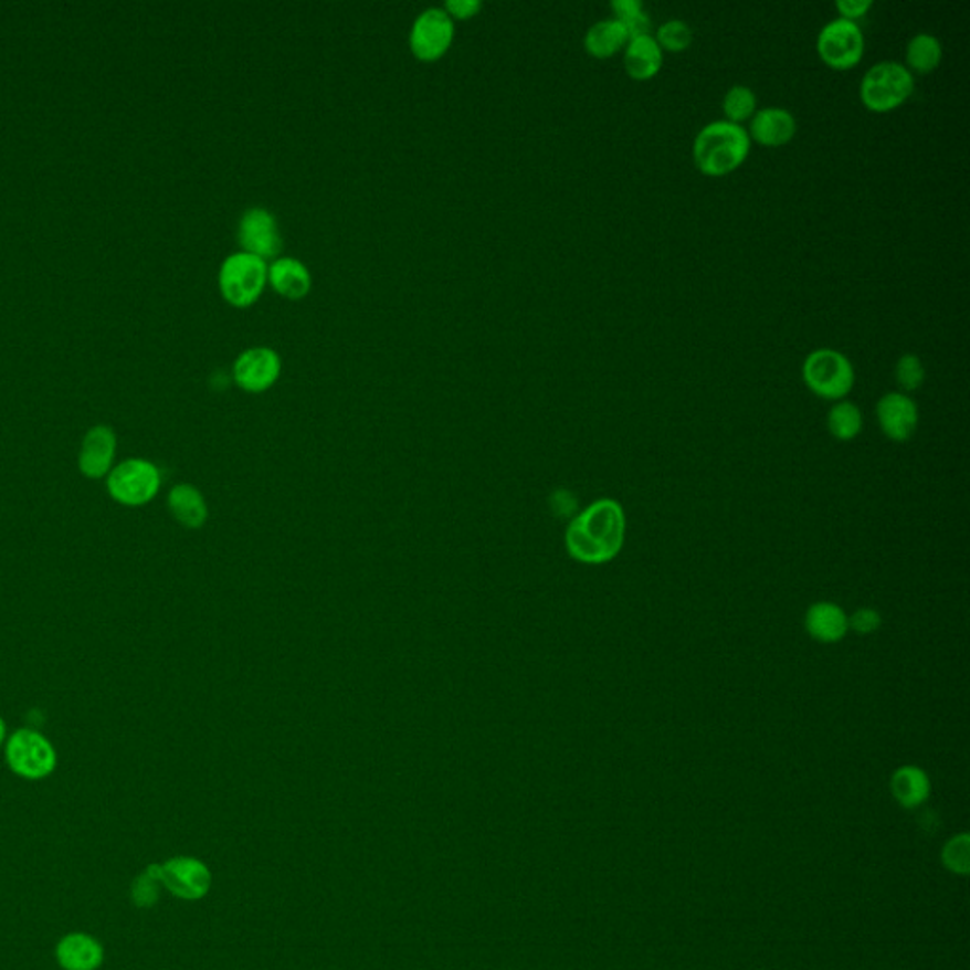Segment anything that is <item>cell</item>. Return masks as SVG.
Returning a JSON list of instances; mask_svg holds the SVG:
<instances>
[{
  "instance_id": "1",
  "label": "cell",
  "mask_w": 970,
  "mask_h": 970,
  "mask_svg": "<svg viewBox=\"0 0 970 970\" xmlns=\"http://www.w3.org/2000/svg\"><path fill=\"white\" fill-rule=\"evenodd\" d=\"M624 542L625 513L619 500H595L567 527V552L586 566H603L619 558Z\"/></svg>"
},
{
  "instance_id": "2",
  "label": "cell",
  "mask_w": 970,
  "mask_h": 970,
  "mask_svg": "<svg viewBox=\"0 0 970 970\" xmlns=\"http://www.w3.org/2000/svg\"><path fill=\"white\" fill-rule=\"evenodd\" d=\"M751 137L747 127L717 120L699 129L692 145V158L699 173L725 177L744 166L751 152Z\"/></svg>"
},
{
  "instance_id": "3",
  "label": "cell",
  "mask_w": 970,
  "mask_h": 970,
  "mask_svg": "<svg viewBox=\"0 0 970 970\" xmlns=\"http://www.w3.org/2000/svg\"><path fill=\"white\" fill-rule=\"evenodd\" d=\"M916 89V76L898 61H879L864 74L858 97L871 113L885 114L903 107Z\"/></svg>"
},
{
  "instance_id": "4",
  "label": "cell",
  "mask_w": 970,
  "mask_h": 970,
  "mask_svg": "<svg viewBox=\"0 0 970 970\" xmlns=\"http://www.w3.org/2000/svg\"><path fill=\"white\" fill-rule=\"evenodd\" d=\"M802 378L815 397L824 400H845L855 387V368L844 352L831 347L811 351L802 365Z\"/></svg>"
},
{
  "instance_id": "5",
  "label": "cell",
  "mask_w": 970,
  "mask_h": 970,
  "mask_svg": "<svg viewBox=\"0 0 970 970\" xmlns=\"http://www.w3.org/2000/svg\"><path fill=\"white\" fill-rule=\"evenodd\" d=\"M267 285L266 260L254 254H230L219 272L220 294L233 307H251L259 302Z\"/></svg>"
},
{
  "instance_id": "6",
  "label": "cell",
  "mask_w": 970,
  "mask_h": 970,
  "mask_svg": "<svg viewBox=\"0 0 970 970\" xmlns=\"http://www.w3.org/2000/svg\"><path fill=\"white\" fill-rule=\"evenodd\" d=\"M160 485V471L147 458H126L107 476L110 497L126 506L147 505L158 495Z\"/></svg>"
},
{
  "instance_id": "7",
  "label": "cell",
  "mask_w": 970,
  "mask_h": 970,
  "mask_svg": "<svg viewBox=\"0 0 970 970\" xmlns=\"http://www.w3.org/2000/svg\"><path fill=\"white\" fill-rule=\"evenodd\" d=\"M7 760L10 770L20 778L42 779L55 770L57 755L54 745L42 734L31 728H21L8 738Z\"/></svg>"
},
{
  "instance_id": "8",
  "label": "cell",
  "mask_w": 970,
  "mask_h": 970,
  "mask_svg": "<svg viewBox=\"0 0 970 970\" xmlns=\"http://www.w3.org/2000/svg\"><path fill=\"white\" fill-rule=\"evenodd\" d=\"M864 33L853 21L832 20L819 31L818 54L834 71L857 67L864 55Z\"/></svg>"
},
{
  "instance_id": "9",
  "label": "cell",
  "mask_w": 970,
  "mask_h": 970,
  "mask_svg": "<svg viewBox=\"0 0 970 970\" xmlns=\"http://www.w3.org/2000/svg\"><path fill=\"white\" fill-rule=\"evenodd\" d=\"M455 25L444 8H429L413 21L410 33L412 54L423 63L439 61L452 46Z\"/></svg>"
},
{
  "instance_id": "10",
  "label": "cell",
  "mask_w": 970,
  "mask_h": 970,
  "mask_svg": "<svg viewBox=\"0 0 970 970\" xmlns=\"http://www.w3.org/2000/svg\"><path fill=\"white\" fill-rule=\"evenodd\" d=\"M238 238L243 253L262 260L277 259L283 249L277 219L262 207H253L241 217Z\"/></svg>"
},
{
  "instance_id": "11",
  "label": "cell",
  "mask_w": 970,
  "mask_h": 970,
  "mask_svg": "<svg viewBox=\"0 0 970 970\" xmlns=\"http://www.w3.org/2000/svg\"><path fill=\"white\" fill-rule=\"evenodd\" d=\"M281 376V357L270 347H253L233 362V379L246 392H264Z\"/></svg>"
},
{
  "instance_id": "12",
  "label": "cell",
  "mask_w": 970,
  "mask_h": 970,
  "mask_svg": "<svg viewBox=\"0 0 970 970\" xmlns=\"http://www.w3.org/2000/svg\"><path fill=\"white\" fill-rule=\"evenodd\" d=\"M877 425L893 442H906L916 434L919 408L906 392H885L876 404Z\"/></svg>"
},
{
  "instance_id": "13",
  "label": "cell",
  "mask_w": 970,
  "mask_h": 970,
  "mask_svg": "<svg viewBox=\"0 0 970 970\" xmlns=\"http://www.w3.org/2000/svg\"><path fill=\"white\" fill-rule=\"evenodd\" d=\"M161 884L175 897L196 900L205 897L211 887V872L198 858L177 857L161 866Z\"/></svg>"
},
{
  "instance_id": "14",
  "label": "cell",
  "mask_w": 970,
  "mask_h": 970,
  "mask_svg": "<svg viewBox=\"0 0 970 970\" xmlns=\"http://www.w3.org/2000/svg\"><path fill=\"white\" fill-rule=\"evenodd\" d=\"M116 450H118V439L110 426H92L82 439L78 468L86 478H105L114 468Z\"/></svg>"
},
{
  "instance_id": "15",
  "label": "cell",
  "mask_w": 970,
  "mask_h": 970,
  "mask_svg": "<svg viewBox=\"0 0 970 970\" xmlns=\"http://www.w3.org/2000/svg\"><path fill=\"white\" fill-rule=\"evenodd\" d=\"M747 134L751 143H758L762 147H783L789 145L798 131V122L794 114L787 108L766 107L758 108L752 116Z\"/></svg>"
},
{
  "instance_id": "16",
  "label": "cell",
  "mask_w": 970,
  "mask_h": 970,
  "mask_svg": "<svg viewBox=\"0 0 970 970\" xmlns=\"http://www.w3.org/2000/svg\"><path fill=\"white\" fill-rule=\"evenodd\" d=\"M804 628L818 643H840L850 633V614L832 601H818L805 611Z\"/></svg>"
},
{
  "instance_id": "17",
  "label": "cell",
  "mask_w": 970,
  "mask_h": 970,
  "mask_svg": "<svg viewBox=\"0 0 970 970\" xmlns=\"http://www.w3.org/2000/svg\"><path fill=\"white\" fill-rule=\"evenodd\" d=\"M267 283L286 299L306 298L312 291V273L299 260L283 256L267 266Z\"/></svg>"
},
{
  "instance_id": "18",
  "label": "cell",
  "mask_w": 970,
  "mask_h": 970,
  "mask_svg": "<svg viewBox=\"0 0 970 970\" xmlns=\"http://www.w3.org/2000/svg\"><path fill=\"white\" fill-rule=\"evenodd\" d=\"M664 67V52L654 36H639L624 48V68L632 81H652Z\"/></svg>"
},
{
  "instance_id": "19",
  "label": "cell",
  "mask_w": 970,
  "mask_h": 970,
  "mask_svg": "<svg viewBox=\"0 0 970 970\" xmlns=\"http://www.w3.org/2000/svg\"><path fill=\"white\" fill-rule=\"evenodd\" d=\"M57 961L65 970H95L103 963V946L89 935H68L57 943Z\"/></svg>"
},
{
  "instance_id": "20",
  "label": "cell",
  "mask_w": 970,
  "mask_h": 970,
  "mask_svg": "<svg viewBox=\"0 0 970 970\" xmlns=\"http://www.w3.org/2000/svg\"><path fill=\"white\" fill-rule=\"evenodd\" d=\"M167 506L180 526L188 529H200L209 516L203 495L190 484L175 485L167 497Z\"/></svg>"
},
{
  "instance_id": "21",
  "label": "cell",
  "mask_w": 970,
  "mask_h": 970,
  "mask_svg": "<svg viewBox=\"0 0 970 970\" xmlns=\"http://www.w3.org/2000/svg\"><path fill=\"white\" fill-rule=\"evenodd\" d=\"M630 42L628 31L619 20H601L586 31L584 48L595 60H607L622 52Z\"/></svg>"
},
{
  "instance_id": "22",
  "label": "cell",
  "mask_w": 970,
  "mask_h": 970,
  "mask_svg": "<svg viewBox=\"0 0 970 970\" xmlns=\"http://www.w3.org/2000/svg\"><path fill=\"white\" fill-rule=\"evenodd\" d=\"M890 792L898 804L916 808L929 798V776L917 766H903L890 778Z\"/></svg>"
},
{
  "instance_id": "23",
  "label": "cell",
  "mask_w": 970,
  "mask_h": 970,
  "mask_svg": "<svg viewBox=\"0 0 970 970\" xmlns=\"http://www.w3.org/2000/svg\"><path fill=\"white\" fill-rule=\"evenodd\" d=\"M942 42L930 33H917L906 44V67L911 74H929L942 61Z\"/></svg>"
},
{
  "instance_id": "24",
  "label": "cell",
  "mask_w": 970,
  "mask_h": 970,
  "mask_svg": "<svg viewBox=\"0 0 970 970\" xmlns=\"http://www.w3.org/2000/svg\"><path fill=\"white\" fill-rule=\"evenodd\" d=\"M863 412L851 400H837L826 415L829 432L834 439L842 440V442L857 439L858 434L863 432Z\"/></svg>"
},
{
  "instance_id": "25",
  "label": "cell",
  "mask_w": 970,
  "mask_h": 970,
  "mask_svg": "<svg viewBox=\"0 0 970 970\" xmlns=\"http://www.w3.org/2000/svg\"><path fill=\"white\" fill-rule=\"evenodd\" d=\"M757 110L758 97L752 87L736 84L726 92L725 99H723L725 120L744 126V122L751 120Z\"/></svg>"
},
{
  "instance_id": "26",
  "label": "cell",
  "mask_w": 970,
  "mask_h": 970,
  "mask_svg": "<svg viewBox=\"0 0 970 970\" xmlns=\"http://www.w3.org/2000/svg\"><path fill=\"white\" fill-rule=\"evenodd\" d=\"M652 36H654V41L658 42V46L662 48L664 54L665 52L678 54V52H685V50L692 46L694 31H692L690 25L686 21L669 20L662 23L656 34H652Z\"/></svg>"
},
{
  "instance_id": "27",
  "label": "cell",
  "mask_w": 970,
  "mask_h": 970,
  "mask_svg": "<svg viewBox=\"0 0 970 970\" xmlns=\"http://www.w3.org/2000/svg\"><path fill=\"white\" fill-rule=\"evenodd\" d=\"M895 378L906 394L914 392L925 383V365L914 352H906L897 360Z\"/></svg>"
},
{
  "instance_id": "28",
  "label": "cell",
  "mask_w": 970,
  "mask_h": 970,
  "mask_svg": "<svg viewBox=\"0 0 970 970\" xmlns=\"http://www.w3.org/2000/svg\"><path fill=\"white\" fill-rule=\"evenodd\" d=\"M161 884V866H150L134 884V900L140 908H148L158 900Z\"/></svg>"
},
{
  "instance_id": "29",
  "label": "cell",
  "mask_w": 970,
  "mask_h": 970,
  "mask_svg": "<svg viewBox=\"0 0 970 970\" xmlns=\"http://www.w3.org/2000/svg\"><path fill=\"white\" fill-rule=\"evenodd\" d=\"M943 863L953 872L967 874L969 872V837H953L943 850Z\"/></svg>"
},
{
  "instance_id": "30",
  "label": "cell",
  "mask_w": 970,
  "mask_h": 970,
  "mask_svg": "<svg viewBox=\"0 0 970 970\" xmlns=\"http://www.w3.org/2000/svg\"><path fill=\"white\" fill-rule=\"evenodd\" d=\"M879 625H882V614L872 607H861L850 614V632L858 635H872L879 630Z\"/></svg>"
},
{
  "instance_id": "31",
  "label": "cell",
  "mask_w": 970,
  "mask_h": 970,
  "mask_svg": "<svg viewBox=\"0 0 970 970\" xmlns=\"http://www.w3.org/2000/svg\"><path fill=\"white\" fill-rule=\"evenodd\" d=\"M872 7H874L872 0H837L836 2V10L842 15V20L853 21V23H857V20L868 14Z\"/></svg>"
},
{
  "instance_id": "32",
  "label": "cell",
  "mask_w": 970,
  "mask_h": 970,
  "mask_svg": "<svg viewBox=\"0 0 970 970\" xmlns=\"http://www.w3.org/2000/svg\"><path fill=\"white\" fill-rule=\"evenodd\" d=\"M444 10L452 20H471L482 10V2L479 0H447Z\"/></svg>"
},
{
  "instance_id": "33",
  "label": "cell",
  "mask_w": 970,
  "mask_h": 970,
  "mask_svg": "<svg viewBox=\"0 0 970 970\" xmlns=\"http://www.w3.org/2000/svg\"><path fill=\"white\" fill-rule=\"evenodd\" d=\"M620 23H622L625 31H628L630 41H632V39H639V36H649V34H652V20L651 15L646 14V10H641L637 14H633L632 18H628V20L620 21Z\"/></svg>"
},
{
  "instance_id": "34",
  "label": "cell",
  "mask_w": 970,
  "mask_h": 970,
  "mask_svg": "<svg viewBox=\"0 0 970 970\" xmlns=\"http://www.w3.org/2000/svg\"><path fill=\"white\" fill-rule=\"evenodd\" d=\"M550 503H552L553 513L561 516V518L572 516V514L577 513V508H579V500L572 497V493L563 492V489L553 493Z\"/></svg>"
},
{
  "instance_id": "35",
  "label": "cell",
  "mask_w": 970,
  "mask_h": 970,
  "mask_svg": "<svg viewBox=\"0 0 970 970\" xmlns=\"http://www.w3.org/2000/svg\"><path fill=\"white\" fill-rule=\"evenodd\" d=\"M611 8L612 12H614V20L619 21L628 20V18H632L633 14H637L641 10H645L641 0H612Z\"/></svg>"
},
{
  "instance_id": "36",
  "label": "cell",
  "mask_w": 970,
  "mask_h": 970,
  "mask_svg": "<svg viewBox=\"0 0 970 970\" xmlns=\"http://www.w3.org/2000/svg\"><path fill=\"white\" fill-rule=\"evenodd\" d=\"M4 739H7V725H4V720L0 718V745L4 744Z\"/></svg>"
}]
</instances>
